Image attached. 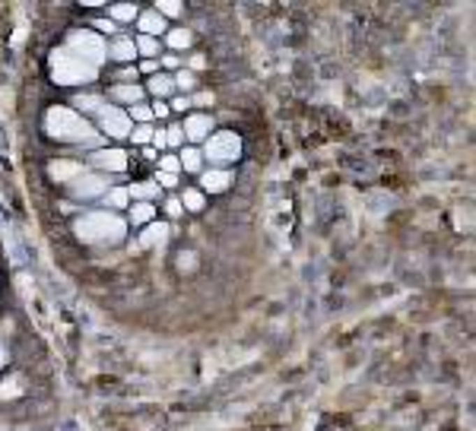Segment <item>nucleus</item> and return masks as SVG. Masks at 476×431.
Listing matches in <instances>:
<instances>
[{"mask_svg": "<svg viewBox=\"0 0 476 431\" xmlns=\"http://www.w3.org/2000/svg\"><path fill=\"white\" fill-rule=\"evenodd\" d=\"M20 393H22L20 377H13V381H3V383H0V400H13V397H20Z\"/></svg>", "mask_w": 476, "mask_h": 431, "instance_id": "nucleus-23", "label": "nucleus"}, {"mask_svg": "<svg viewBox=\"0 0 476 431\" xmlns=\"http://www.w3.org/2000/svg\"><path fill=\"white\" fill-rule=\"evenodd\" d=\"M152 146H156V149L168 146V143H166V131H152Z\"/></svg>", "mask_w": 476, "mask_h": 431, "instance_id": "nucleus-35", "label": "nucleus"}, {"mask_svg": "<svg viewBox=\"0 0 476 431\" xmlns=\"http://www.w3.org/2000/svg\"><path fill=\"white\" fill-rule=\"evenodd\" d=\"M162 171H166V175H178L181 171V162H178V156H162Z\"/></svg>", "mask_w": 476, "mask_h": 431, "instance_id": "nucleus-28", "label": "nucleus"}, {"mask_svg": "<svg viewBox=\"0 0 476 431\" xmlns=\"http://www.w3.org/2000/svg\"><path fill=\"white\" fill-rule=\"evenodd\" d=\"M181 206H185V210H203V193L201 191H185V200H181Z\"/></svg>", "mask_w": 476, "mask_h": 431, "instance_id": "nucleus-24", "label": "nucleus"}, {"mask_svg": "<svg viewBox=\"0 0 476 431\" xmlns=\"http://www.w3.org/2000/svg\"><path fill=\"white\" fill-rule=\"evenodd\" d=\"M137 16H140V29H143V35L156 38V35L166 32V20H162L156 10H146V13H137Z\"/></svg>", "mask_w": 476, "mask_h": 431, "instance_id": "nucleus-13", "label": "nucleus"}, {"mask_svg": "<svg viewBox=\"0 0 476 431\" xmlns=\"http://www.w3.org/2000/svg\"><path fill=\"white\" fill-rule=\"evenodd\" d=\"M117 76H121V80H127V82H134V76H137V67H124Z\"/></svg>", "mask_w": 476, "mask_h": 431, "instance_id": "nucleus-39", "label": "nucleus"}, {"mask_svg": "<svg viewBox=\"0 0 476 431\" xmlns=\"http://www.w3.org/2000/svg\"><path fill=\"white\" fill-rule=\"evenodd\" d=\"M152 117H168V105L156 102V105H152Z\"/></svg>", "mask_w": 476, "mask_h": 431, "instance_id": "nucleus-38", "label": "nucleus"}, {"mask_svg": "<svg viewBox=\"0 0 476 431\" xmlns=\"http://www.w3.org/2000/svg\"><path fill=\"white\" fill-rule=\"evenodd\" d=\"M156 70H159L156 61H146V64H143V73H156Z\"/></svg>", "mask_w": 476, "mask_h": 431, "instance_id": "nucleus-43", "label": "nucleus"}, {"mask_svg": "<svg viewBox=\"0 0 476 431\" xmlns=\"http://www.w3.org/2000/svg\"><path fill=\"white\" fill-rule=\"evenodd\" d=\"M181 168H187V171H201V152L197 149H191V146H187L185 152H181Z\"/></svg>", "mask_w": 476, "mask_h": 431, "instance_id": "nucleus-21", "label": "nucleus"}, {"mask_svg": "<svg viewBox=\"0 0 476 431\" xmlns=\"http://www.w3.org/2000/svg\"><path fill=\"white\" fill-rule=\"evenodd\" d=\"M131 137H134V143H140V146H143V143H152V127H137V131H134Z\"/></svg>", "mask_w": 476, "mask_h": 431, "instance_id": "nucleus-32", "label": "nucleus"}, {"mask_svg": "<svg viewBox=\"0 0 476 431\" xmlns=\"http://www.w3.org/2000/svg\"><path fill=\"white\" fill-rule=\"evenodd\" d=\"M175 86H178V89H194V73H187V70H181L178 76H175Z\"/></svg>", "mask_w": 476, "mask_h": 431, "instance_id": "nucleus-31", "label": "nucleus"}, {"mask_svg": "<svg viewBox=\"0 0 476 431\" xmlns=\"http://www.w3.org/2000/svg\"><path fill=\"white\" fill-rule=\"evenodd\" d=\"M92 162H96L99 168H105V171H124L127 168V152H121V149H99V152H92Z\"/></svg>", "mask_w": 476, "mask_h": 431, "instance_id": "nucleus-8", "label": "nucleus"}, {"mask_svg": "<svg viewBox=\"0 0 476 431\" xmlns=\"http://www.w3.org/2000/svg\"><path fill=\"white\" fill-rule=\"evenodd\" d=\"M181 210H185V206H181V200H166V212L168 216H181Z\"/></svg>", "mask_w": 476, "mask_h": 431, "instance_id": "nucleus-34", "label": "nucleus"}, {"mask_svg": "<svg viewBox=\"0 0 476 431\" xmlns=\"http://www.w3.org/2000/svg\"><path fill=\"white\" fill-rule=\"evenodd\" d=\"M127 187H111L108 193H105V203L111 206V210H121V206H127Z\"/></svg>", "mask_w": 476, "mask_h": 431, "instance_id": "nucleus-20", "label": "nucleus"}, {"mask_svg": "<svg viewBox=\"0 0 476 431\" xmlns=\"http://www.w3.org/2000/svg\"><path fill=\"white\" fill-rule=\"evenodd\" d=\"M45 131H48V137L67 140V143H83V140L92 137L89 121H86L80 111L64 108V105L48 108V115H45Z\"/></svg>", "mask_w": 476, "mask_h": 431, "instance_id": "nucleus-2", "label": "nucleus"}, {"mask_svg": "<svg viewBox=\"0 0 476 431\" xmlns=\"http://www.w3.org/2000/svg\"><path fill=\"white\" fill-rule=\"evenodd\" d=\"M137 16V7L134 3H117V7H108V20L111 22H131Z\"/></svg>", "mask_w": 476, "mask_h": 431, "instance_id": "nucleus-18", "label": "nucleus"}, {"mask_svg": "<svg viewBox=\"0 0 476 431\" xmlns=\"http://www.w3.org/2000/svg\"><path fill=\"white\" fill-rule=\"evenodd\" d=\"M99 115V124H102V131L108 133V137H131V117H127V111H121L117 105H102V108L96 111Z\"/></svg>", "mask_w": 476, "mask_h": 431, "instance_id": "nucleus-6", "label": "nucleus"}, {"mask_svg": "<svg viewBox=\"0 0 476 431\" xmlns=\"http://www.w3.org/2000/svg\"><path fill=\"white\" fill-rule=\"evenodd\" d=\"M51 80L61 82V86H83V82L96 80V67L70 54L67 48H57L51 51Z\"/></svg>", "mask_w": 476, "mask_h": 431, "instance_id": "nucleus-3", "label": "nucleus"}, {"mask_svg": "<svg viewBox=\"0 0 476 431\" xmlns=\"http://www.w3.org/2000/svg\"><path fill=\"white\" fill-rule=\"evenodd\" d=\"M203 64H207V61H203V57H201V54H194V57H191V67H194V70H201V67H203Z\"/></svg>", "mask_w": 476, "mask_h": 431, "instance_id": "nucleus-42", "label": "nucleus"}, {"mask_svg": "<svg viewBox=\"0 0 476 431\" xmlns=\"http://www.w3.org/2000/svg\"><path fill=\"white\" fill-rule=\"evenodd\" d=\"M168 45H172V48H187V45H191V32H187V29L168 32Z\"/></svg>", "mask_w": 476, "mask_h": 431, "instance_id": "nucleus-25", "label": "nucleus"}, {"mask_svg": "<svg viewBox=\"0 0 476 431\" xmlns=\"http://www.w3.org/2000/svg\"><path fill=\"white\" fill-rule=\"evenodd\" d=\"M134 54H137V45H134V38H115L108 48V57H115V61H134Z\"/></svg>", "mask_w": 476, "mask_h": 431, "instance_id": "nucleus-15", "label": "nucleus"}, {"mask_svg": "<svg viewBox=\"0 0 476 431\" xmlns=\"http://www.w3.org/2000/svg\"><path fill=\"white\" fill-rule=\"evenodd\" d=\"M76 238L89 241V244H117L124 238V219L115 212H83L73 222Z\"/></svg>", "mask_w": 476, "mask_h": 431, "instance_id": "nucleus-1", "label": "nucleus"}, {"mask_svg": "<svg viewBox=\"0 0 476 431\" xmlns=\"http://www.w3.org/2000/svg\"><path fill=\"white\" fill-rule=\"evenodd\" d=\"M156 184L159 187H175V184H178V175H166V171H159V175H156Z\"/></svg>", "mask_w": 476, "mask_h": 431, "instance_id": "nucleus-33", "label": "nucleus"}, {"mask_svg": "<svg viewBox=\"0 0 476 431\" xmlns=\"http://www.w3.org/2000/svg\"><path fill=\"white\" fill-rule=\"evenodd\" d=\"M111 98H115V102L140 105V102H143V89H140L137 82H121V86H115V89H111Z\"/></svg>", "mask_w": 476, "mask_h": 431, "instance_id": "nucleus-12", "label": "nucleus"}, {"mask_svg": "<svg viewBox=\"0 0 476 431\" xmlns=\"http://www.w3.org/2000/svg\"><path fill=\"white\" fill-rule=\"evenodd\" d=\"M127 117H137V121H152V108H146V105H134V108H131V115H127Z\"/></svg>", "mask_w": 476, "mask_h": 431, "instance_id": "nucleus-30", "label": "nucleus"}, {"mask_svg": "<svg viewBox=\"0 0 476 431\" xmlns=\"http://www.w3.org/2000/svg\"><path fill=\"white\" fill-rule=\"evenodd\" d=\"M156 13L162 16V20H166V16H178L181 13V3H175V0H159Z\"/></svg>", "mask_w": 476, "mask_h": 431, "instance_id": "nucleus-27", "label": "nucleus"}, {"mask_svg": "<svg viewBox=\"0 0 476 431\" xmlns=\"http://www.w3.org/2000/svg\"><path fill=\"white\" fill-rule=\"evenodd\" d=\"M201 184H203V191H210V193H222V191H229V184H232V175L222 171V168H210V171H203Z\"/></svg>", "mask_w": 476, "mask_h": 431, "instance_id": "nucleus-9", "label": "nucleus"}, {"mask_svg": "<svg viewBox=\"0 0 476 431\" xmlns=\"http://www.w3.org/2000/svg\"><path fill=\"white\" fill-rule=\"evenodd\" d=\"M175 82L168 76H150V92L152 96H172Z\"/></svg>", "mask_w": 476, "mask_h": 431, "instance_id": "nucleus-19", "label": "nucleus"}, {"mask_svg": "<svg viewBox=\"0 0 476 431\" xmlns=\"http://www.w3.org/2000/svg\"><path fill=\"white\" fill-rule=\"evenodd\" d=\"M134 45H137V51H140V54H146L150 61L159 54V41H156V38H150V35H143V38L134 41Z\"/></svg>", "mask_w": 476, "mask_h": 431, "instance_id": "nucleus-22", "label": "nucleus"}, {"mask_svg": "<svg viewBox=\"0 0 476 431\" xmlns=\"http://www.w3.org/2000/svg\"><path fill=\"white\" fill-rule=\"evenodd\" d=\"M48 175L55 181H73L76 175H83V168H80V162H70V159H57V162L48 165Z\"/></svg>", "mask_w": 476, "mask_h": 431, "instance_id": "nucleus-10", "label": "nucleus"}, {"mask_svg": "<svg viewBox=\"0 0 476 431\" xmlns=\"http://www.w3.org/2000/svg\"><path fill=\"white\" fill-rule=\"evenodd\" d=\"M127 197L150 203V200L159 197V184H156V181H143V184H134V187H127Z\"/></svg>", "mask_w": 476, "mask_h": 431, "instance_id": "nucleus-16", "label": "nucleus"}, {"mask_svg": "<svg viewBox=\"0 0 476 431\" xmlns=\"http://www.w3.org/2000/svg\"><path fill=\"white\" fill-rule=\"evenodd\" d=\"M67 51L70 54H76L80 61H86L89 67H99V64L108 57V45H105L102 38H99L96 32H89V29H80V32H70L67 38Z\"/></svg>", "mask_w": 476, "mask_h": 431, "instance_id": "nucleus-4", "label": "nucleus"}, {"mask_svg": "<svg viewBox=\"0 0 476 431\" xmlns=\"http://www.w3.org/2000/svg\"><path fill=\"white\" fill-rule=\"evenodd\" d=\"M210 102H213L210 92H197V98H191V105H210Z\"/></svg>", "mask_w": 476, "mask_h": 431, "instance_id": "nucleus-37", "label": "nucleus"}, {"mask_svg": "<svg viewBox=\"0 0 476 431\" xmlns=\"http://www.w3.org/2000/svg\"><path fill=\"white\" fill-rule=\"evenodd\" d=\"M194 263H197V261H194L191 254H187V257H181V261H178V267H181V270H194Z\"/></svg>", "mask_w": 476, "mask_h": 431, "instance_id": "nucleus-40", "label": "nucleus"}, {"mask_svg": "<svg viewBox=\"0 0 476 431\" xmlns=\"http://www.w3.org/2000/svg\"><path fill=\"white\" fill-rule=\"evenodd\" d=\"M3 365H7V349L0 346V368H3Z\"/></svg>", "mask_w": 476, "mask_h": 431, "instance_id": "nucleus-44", "label": "nucleus"}, {"mask_svg": "<svg viewBox=\"0 0 476 431\" xmlns=\"http://www.w3.org/2000/svg\"><path fill=\"white\" fill-rule=\"evenodd\" d=\"M73 102H76V108L80 111H99L105 105L99 96H80V98H73Z\"/></svg>", "mask_w": 476, "mask_h": 431, "instance_id": "nucleus-26", "label": "nucleus"}, {"mask_svg": "<svg viewBox=\"0 0 476 431\" xmlns=\"http://www.w3.org/2000/svg\"><path fill=\"white\" fill-rule=\"evenodd\" d=\"M168 241V226H150V228H143V235H140V244L143 247H162Z\"/></svg>", "mask_w": 476, "mask_h": 431, "instance_id": "nucleus-14", "label": "nucleus"}, {"mask_svg": "<svg viewBox=\"0 0 476 431\" xmlns=\"http://www.w3.org/2000/svg\"><path fill=\"white\" fill-rule=\"evenodd\" d=\"M210 127H213V121H210L207 115H191L185 121V133L191 140H207L210 137Z\"/></svg>", "mask_w": 476, "mask_h": 431, "instance_id": "nucleus-11", "label": "nucleus"}, {"mask_svg": "<svg viewBox=\"0 0 476 431\" xmlns=\"http://www.w3.org/2000/svg\"><path fill=\"white\" fill-rule=\"evenodd\" d=\"M166 143L168 146H181V143H185V131H181V127H168V131H166Z\"/></svg>", "mask_w": 476, "mask_h": 431, "instance_id": "nucleus-29", "label": "nucleus"}, {"mask_svg": "<svg viewBox=\"0 0 476 431\" xmlns=\"http://www.w3.org/2000/svg\"><path fill=\"white\" fill-rule=\"evenodd\" d=\"M152 216H156V206H152V203H134V210H131V222H134V226H146Z\"/></svg>", "mask_w": 476, "mask_h": 431, "instance_id": "nucleus-17", "label": "nucleus"}, {"mask_svg": "<svg viewBox=\"0 0 476 431\" xmlns=\"http://www.w3.org/2000/svg\"><path fill=\"white\" fill-rule=\"evenodd\" d=\"M92 26H96V29H102V32H115V22H111V20H96V22H92Z\"/></svg>", "mask_w": 476, "mask_h": 431, "instance_id": "nucleus-36", "label": "nucleus"}, {"mask_svg": "<svg viewBox=\"0 0 476 431\" xmlns=\"http://www.w3.org/2000/svg\"><path fill=\"white\" fill-rule=\"evenodd\" d=\"M70 191H73V197H102V193H108V178H102V175H76L73 181H70Z\"/></svg>", "mask_w": 476, "mask_h": 431, "instance_id": "nucleus-7", "label": "nucleus"}, {"mask_svg": "<svg viewBox=\"0 0 476 431\" xmlns=\"http://www.w3.org/2000/svg\"><path fill=\"white\" fill-rule=\"evenodd\" d=\"M191 108V98H175V111H187Z\"/></svg>", "mask_w": 476, "mask_h": 431, "instance_id": "nucleus-41", "label": "nucleus"}, {"mask_svg": "<svg viewBox=\"0 0 476 431\" xmlns=\"http://www.w3.org/2000/svg\"><path fill=\"white\" fill-rule=\"evenodd\" d=\"M203 156L210 162H235V159L242 156V140L235 137L232 131H219L213 137H207V152Z\"/></svg>", "mask_w": 476, "mask_h": 431, "instance_id": "nucleus-5", "label": "nucleus"}]
</instances>
